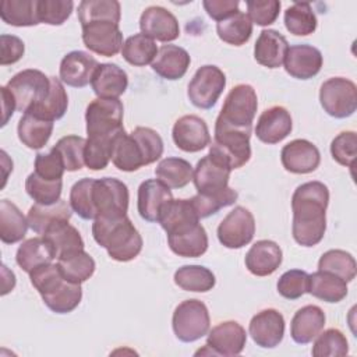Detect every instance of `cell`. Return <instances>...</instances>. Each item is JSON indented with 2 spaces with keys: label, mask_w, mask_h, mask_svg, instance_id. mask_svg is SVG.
<instances>
[{
  "label": "cell",
  "mask_w": 357,
  "mask_h": 357,
  "mask_svg": "<svg viewBox=\"0 0 357 357\" xmlns=\"http://www.w3.org/2000/svg\"><path fill=\"white\" fill-rule=\"evenodd\" d=\"M328 204L329 190L321 181H307L294 190L291 197V234L297 244L314 247L324 238Z\"/></svg>",
  "instance_id": "1"
},
{
  "label": "cell",
  "mask_w": 357,
  "mask_h": 357,
  "mask_svg": "<svg viewBox=\"0 0 357 357\" xmlns=\"http://www.w3.org/2000/svg\"><path fill=\"white\" fill-rule=\"evenodd\" d=\"M92 236L100 247L106 248L109 257L119 262L134 259L142 250V237L127 215L119 218H95Z\"/></svg>",
  "instance_id": "2"
},
{
  "label": "cell",
  "mask_w": 357,
  "mask_h": 357,
  "mask_svg": "<svg viewBox=\"0 0 357 357\" xmlns=\"http://www.w3.org/2000/svg\"><path fill=\"white\" fill-rule=\"evenodd\" d=\"M123 113V103L117 98H96L92 100L85 112L88 137H116L124 130Z\"/></svg>",
  "instance_id": "3"
},
{
  "label": "cell",
  "mask_w": 357,
  "mask_h": 357,
  "mask_svg": "<svg viewBox=\"0 0 357 357\" xmlns=\"http://www.w3.org/2000/svg\"><path fill=\"white\" fill-rule=\"evenodd\" d=\"M257 107L255 89L248 84H238L227 93L216 120L233 128L251 131Z\"/></svg>",
  "instance_id": "4"
},
{
  "label": "cell",
  "mask_w": 357,
  "mask_h": 357,
  "mask_svg": "<svg viewBox=\"0 0 357 357\" xmlns=\"http://www.w3.org/2000/svg\"><path fill=\"white\" fill-rule=\"evenodd\" d=\"M209 325V312L201 300H184L174 308L172 318L173 332L184 343L195 342L208 335Z\"/></svg>",
  "instance_id": "5"
},
{
  "label": "cell",
  "mask_w": 357,
  "mask_h": 357,
  "mask_svg": "<svg viewBox=\"0 0 357 357\" xmlns=\"http://www.w3.org/2000/svg\"><path fill=\"white\" fill-rule=\"evenodd\" d=\"M6 86L15 100L17 110L26 113L49 95L50 77L39 70L28 68L17 73Z\"/></svg>",
  "instance_id": "6"
},
{
  "label": "cell",
  "mask_w": 357,
  "mask_h": 357,
  "mask_svg": "<svg viewBox=\"0 0 357 357\" xmlns=\"http://www.w3.org/2000/svg\"><path fill=\"white\" fill-rule=\"evenodd\" d=\"M250 137V130L233 128L216 120L215 138L209 149L223 156L230 165L231 170L238 169L244 166L251 158Z\"/></svg>",
  "instance_id": "7"
},
{
  "label": "cell",
  "mask_w": 357,
  "mask_h": 357,
  "mask_svg": "<svg viewBox=\"0 0 357 357\" xmlns=\"http://www.w3.org/2000/svg\"><path fill=\"white\" fill-rule=\"evenodd\" d=\"M322 109L335 119H346L357 109V86L343 77L326 79L319 89Z\"/></svg>",
  "instance_id": "8"
},
{
  "label": "cell",
  "mask_w": 357,
  "mask_h": 357,
  "mask_svg": "<svg viewBox=\"0 0 357 357\" xmlns=\"http://www.w3.org/2000/svg\"><path fill=\"white\" fill-rule=\"evenodd\" d=\"M128 188L113 177H102L92 184V204L98 216L119 218L126 216L128 211Z\"/></svg>",
  "instance_id": "9"
},
{
  "label": "cell",
  "mask_w": 357,
  "mask_h": 357,
  "mask_svg": "<svg viewBox=\"0 0 357 357\" xmlns=\"http://www.w3.org/2000/svg\"><path fill=\"white\" fill-rule=\"evenodd\" d=\"M226 86L225 73L213 66L199 67L188 84V99L198 109H211L216 105Z\"/></svg>",
  "instance_id": "10"
},
{
  "label": "cell",
  "mask_w": 357,
  "mask_h": 357,
  "mask_svg": "<svg viewBox=\"0 0 357 357\" xmlns=\"http://www.w3.org/2000/svg\"><path fill=\"white\" fill-rule=\"evenodd\" d=\"M230 173L231 167L227 160L209 149V153L198 160L192 181L198 194H218L229 187Z\"/></svg>",
  "instance_id": "11"
},
{
  "label": "cell",
  "mask_w": 357,
  "mask_h": 357,
  "mask_svg": "<svg viewBox=\"0 0 357 357\" xmlns=\"http://www.w3.org/2000/svg\"><path fill=\"white\" fill-rule=\"evenodd\" d=\"M255 234V219L244 206H236L218 226V238L226 248H241Z\"/></svg>",
  "instance_id": "12"
},
{
  "label": "cell",
  "mask_w": 357,
  "mask_h": 357,
  "mask_svg": "<svg viewBox=\"0 0 357 357\" xmlns=\"http://www.w3.org/2000/svg\"><path fill=\"white\" fill-rule=\"evenodd\" d=\"M166 233L170 250L178 257L197 258L208 250V234L199 220L185 222Z\"/></svg>",
  "instance_id": "13"
},
{
  "label": "cell",
  "mask_w": 357,
  "mask_h": 357,
  "mask_svg": "<svg viewBox=\"0 0 357 357\" xmlns=\"http://www.w3.org/2000/svg\"><path fill=\"white\" fill-rule=\"evenodd\" d=\"M82 42L93 53L112 57L123 47V33L119 24L95 21L82 26Z\"/></svg>",
  "instance_id": "14"
},
{
  "label": "cell",
  "mask_w": 357,
  "mask_h": 357,
  "mask_svg": "<svg viewBox=\"0 0 357 357\" xmlns=\"http://www.w3.org/2000/svg\"><path fill=\"white\" fill-rule=\"evenodd\" d=\"M176 146L184 152H199L211 144V134L205 120L195 114L180 117L172 130Z\"/></svg>",
  "instance_id": "15"
},
{
  "label": "cell",
  "mask_w": 357,
  "mask_h": 357,
  "mask_svg": "<svg viewBox=\"0 0 357 357\" xmlns=\"http://www.w3.org/2000/svg\"><path fill=\"white\" fill-rule=\"evenodd\" d=\"M248 332L262 349L276 347L284 336V318L275 308H266L257 312L248 325Z\"/></svg>",
  "instance_id": "16"
},
{
  "label": "cell",
  "mask_w": 357,
  "mask_h": 357,
  "mask_svg": "<svg viewBox=\"0 0 357 357\" xmlns=\"http://www.w3.org/2000/svg\"><path fill=\"white\" fill-rule=\"evenodd\" d=\"M247 343L245 329L236 321H225L213 326L206 337V347L211 354L237 356Z\"/></svg>",
  "instance_id": "17"
},
{
  "label": "cell",
  "mask_w": 357,
  "mask_h": 357,
  "mask_svg": "<svg viewBox=\"0 0 357 357\" xmlns=\"http://www.w3.org/2000/svg\"><path fill=\"white\" fill-rule=\"evenodd\" d=\"M139 29L141 33L159 42H172L180 35L177 18L160 6H151L142 11Z\"/></svg>",
  "instance_id": "18"
},
{
  "label": "cell",
  "mask_w": 357,
  "mask_h": 357,
  "mask_svg": "<svg viewBox=\"0 0 357 357\" xmlns=\"http://www.w3.org/2000/svg\"><path fill=\"white\" fill-rule=\"evenodd\" d=\"M137 208L146 222H159L163 208L173 199L172 190L158 178H149L139 184Z\"/></svg>",
  "instance_id": "19"
},
{
  "label": "cell",
  "mask_w": 357,
  "mask_h": 357,
  "mask_svg": "<svg viewBox=\"0 0 357 357\" xmlns=\"http://www.w3.org/2000/svg\"><path fill=\"white\" fill-rule=\"evenodd\" d=\"M280 162L290 173L307 174L319 166L321 153L312 142L307 139H293L282 148Z\"/></svg>",
  "instance_id": "20"
},
{
  "label": "cell",
  "mask_w": 357,
  "mask_h": 357,
  "mask_svg": "<svg viewBox=\"0 0 357 357\" xmlns=\"http://www.w3.org/2000/svg\"><path fill=\"white\" fill-rule=\"evenodd\" d=\"M322 53L307 43L293 45L284 56V70L297 79H310L315 77L322 67Z\"/></svg>",
  "instance_id": "21"
},
{
  "label": "cell",
  "mask_w": 357,
  "mask_h": 357,
  "mask_svg": "<svg viewBox=\"0 0 357 357\" xmlns=\"http://www.w3.org/2000/svg\"><path fill=\"white\" fill-rule=\"evenodd\" d=\"M99 63L89 53L73 50L67 53L60 63V81L74 88H84L91 81Z\"/></svg>",
  "instance_id": "22"
},
{
  "label": "cell",
  "mask_w": 357,
  "mask_h": 357,
  "mask_svg": "<svg viewBox=\"0 0 357 357\" xmlns=\"http://www.w3.org/2000/svg\"><path fill=\"white\" fill-rule=\"evenodd\" d=\"M293 128V121L289 110L283 106H272L265 109L258 117L255 135L264 144H278L283 141Z\"/></svg>",
  "instance_id": "23"
},
{
  "label": "cell",
  "mask_w": 357,
  "mask_h": 357,
  "mask_svg": "<svg viewBox=\"0 0 357 357\" xmlns=\"http://www.w3.org/2000/svg\"><path fill=\"white\" fill-rule=\"evenodd\" d=\"M280 247L272 240H259L245 254V268L255 276L272 275L282 264Z\"/></svg>",
  "instance_id": "24"
},
{
  "label": "cell",
  "mask_w": 357,
  "mask_h": 357,
  "mask_svg": "<svg viewBox=\"0 0 357 357\" xmlns=\"http://www.w3.org/2000/svg\"><path fill=\"white\" fill-rule=\"evenodd\" d=\"M191 57L188 52L176 45H163L158 49L151 67L162 78L174 81L184 77L190 67Z\"/></svg>",
  "instance_id": "25"
},
{
  "label": "cell",
  "mask_w": 357,
  "mask_h": 357,
  "mask_svg": "<svg viewBox=\"0 0 357 357\" xmlns=\"http://www.w3.org/2000/svg\"><path fill=\"white\" fill-rule=\"evenodd\" d=\"M325 312L318 305H304L294 314L290 322V336L298 344L312 342L324 329Z\"/></svg>",
  "instance_id": "26"
},
{
  "label": "cell",
  "mask_w": 357,
  "mask_h": 357,
  "mask_svg": "<svg viewBox=\"0 0 357 357\" xmlns=\"http://www.w3.org/2000/svg\"><path fill=\"white\" fill-rule=\"evenodd\" d=\"M287 49L289 43L280 32L275 29H264L255 42L254 59L264 67L278 68L283 64Z\"/></svg>",
  "instance_id": "27"
},
{
  "label": "cell",
  "mask_w": 357,
  "mask_h": 357,
  "mask_svg": "<svg viewBox=\"0 0 357 357\" xmlns=\"http://www.w3.org/2000/svg\"><path fill=\"white\" fill-rule=\"evenodd\" d=\"M91 86L98 98H117L128 86L127 73L113 63H100L92 77Z\"/></svg>",
  "instance_id": "28"
},
{
  "label": "cell",
  "mask_w": 357,
  "mask_h": 357,
  "mask_svg": "<svg viewBox=\"0 0 357 357\" xmlns=\"http://www.w3.org/2000/svg\"><path fill=\"white\" fill-rule=\"evenodd\" d=\"M112 162L121 172H135L146 166L141 146L126 130H121L113 139Z\"/></svg>",
  "instance_id": "29"
},
{
  "label": "cell",
  "mask_w": 357,
  "mask_h": 357,
  "mask_svg": "<svg viewBox=\"0 0 357 357\" xmlns=\"http://www.w3.org/2000/svg\"><path fill=\"white\" fill-rule=\"evenodd\" d=\"M43 238L52 245L56 259L70 252L84 250V240L79 231L68 223V220H57L50 225L42 234Z\"/></svg>",
  "instance_id": "30"
},
{
  "label": "cell",
  "mask_w": 357,
  "mask_h": 357,
  "mask_svg": "<svg viewBox=\"0 0 357 357\" xmlns=\"http://www.w3.org/2000/svg\"><path fill=\"white\" fill-rule=\"evenodd\" d=\"M53 259H56L54 251L47 240L42 236L32 237L21 243L15 254V261L18 266L28 275L38 266L50 264Z\"/></svg>",
  "instance_id": "31"
},
{
  "label": "cell",
  "mask_w": 357,
  "mask_h": 357,
  "mask_svg": "<svg viewBox=\"0 0 357 357\" xmlns=\"http://www.w3.org/2000/svg\"><path fill=\"white\" fill-rule=\"evenodd\" d=\"M307 293L326 303H339L347 296V282L331 272L317 271L308 275Z\"/></svg>",
  "instance_id": "32"
},
{
  "label": "cell",
  "mask_w": 357,
  "mask_h": 357,
  "mask_svg": "<svg viewBox=\"0 0 357 357\" xmlns=\"http://www.w3.org/2000/svg\"><path fill=\"white\" fill-rule=\"evenodd\" d=\"M28 219L15 204L8 199L0 201V240L4 244L21 241L28 230Z\"/></svg>",
  "instance_id": "33"
},
{
  "label": "cell",
  "mask_w": 357,
  "mask_h": 357,
  "mask_svg": "<svg viewBox=\"0 0 357 357\" xmlns=\"http://www.w3.org/2000/svg\"><path fill=\"white\" fill-rule=\"evenodd\" d=\"M71 215H73V209L70 204H67L64 199H60L52 205H40V204L32 205L28 211L26 219L32 231L42 236L50 225L63 219L70 220Z\"/></svg>",
  "instance_id": "34"
},
{
  "label": "cell",
  "mask_w": 357,
  "mask_h": 357,
  "mask_svg": "<svg viewBox=\"0 0 357 357\" xmlns=\"http://www.w3.org/2000/svg\"><path fill=\"white\" fill-rule=\"evenodd\" d=\"M53 131V121L43 120L36 117L31 113H24L20 119L17 126V132L20 141L31 148V149H40L43 148Z\"/></svg>",
  "instance_id": "35"
},
{
  "label": "cell",
  "mask_w": 357,
  "mask_h": 357,
  "mask_svg": "<svg viewBox=\"0 0 357 357\" xmlns=\"http://www.w3.org/2000/svg\"><path fill=\"white\" fill-rule=\"evenodd\" d=\"M67 106H68V96L63 86V82L60 81V78L50 77L49 95L39 105H36L26 113H31L47 121H54L61 119L66 114Z\"/></svg>",
  "instance_id": "36"
},
{
  "label": "cell",
  "mask_w": 357,
  "mask_h": 357,
  "mask_svg": "<svg viewBox=\"0 0 357 357\" xmlns=\"http://www.w3.org/2000/svg\"><path fill=\"white\" fill-rule=\"evenodd\" d=\"M57 265L66 280L78 284L88 280L96 268L93 258L85 250H78L57 258Z\"/></svg>",
  "instance_id": "37"
},
{
  "label": "cell",
  "mask_w": 357,
  "mask_h": 357,
  "mask_svg": "<svg viewBox=\"0 0 357 357\" xmlns=\"http://www.w3.org/2000/svg\"><path fill=\"white\" fill-rule=\"evenodd\" d=\"M1 20L13 26H33L38 18V0H3L0 4Z\"/></svg>",
  "instance_id": "38"
},
{
  "label": "cell",
  "mask_w": 357,
  "mask_h": 357,
  "mask_svg": "<svg viewBox=\"0 0 357 357\" xmlns=\"http://www.w3.org/2000/svg\"><path fill=\"white\" fill-rule=\"evenodd\" d=\"M174 283L185 291L205 293L213 289L216 279L212 271L202 265H184L174 272Z\"/></svg>",
  "instance_id": "39"
},
{
  "label": "cell",
  "mask_w": 357,
  "mask_h": 357,
  "mask_svg": "<svg viewBox=\"0 0 357 357\" xmlns=\"http://www.w3.org/2000/svg\"><path fill=\"white\" fill-rule=\"evenodd\" d=\"M158 180L169 188H183L192 180V166L181 158H165L155 169Z\"/></svg>",
  "instance_id": "40"
},
{
  "label": "cell",
  "mask_w": 357,
  "mask_h": 357,
  "mask_svg": "<svg viewBox=\"0 0 357 357\" xmlns=\"http://www.w3.org/2000/svg\"><path fill=\"white\" fill-rule=\"evenodd\" d=\"M123 59L135 67L152 64L158 54V46L153 39L144 33H135L126 39L121 47Z\"/></svg>",
  "instance_id": "41"
},
{
  "label": "cell",
  "mask_w": 357,
  "mask_h": 357,
  "mask_svg": "<svg viewBox=\"0 0 357 357\" xmlns=\"http://www.w3.org/2000/svg\"><path fill=\"white\" fill-rule=\"evenodd\" d=\"M216 32L223 42L233 46H241L251 38L252 22L245 13L238 10L236 14L219 21L216 24Z\"/></svg>",
  "instance_id": "42"
},
{
  "label": "cell",
  "mask_w": 357,
  "mask_h": 357,
  "mask_svg": "<svg viewBox=\"0 0 357 357\" xmlns=\"http://www.w3.org/2000/svg\"><path fill=\"white\" fill-rule=\"evenodd\" d=\"M78 20L81 26L95 21L120 22V3L116 0H82L78 4Z\"/></svg>",
  "instance_id": "43"
},
{
  "label": "cell",
  "mask_w": 357,
  "mask_h": 357,
  "mask_svg": "<svg viewBox=\"0 0 357 357\" xmlns=\"http://www.w3.org/2000/svg\"><path fill=\"white\" fill-rule=\"evenodd\" d=\"M317 17L310 3H294L284 11V26L296 36H305L317 29Z\"/></svg>",
  "instance_id": "44"
},
{
  "label": "cell",
  "mask_w": 357,
  "mask_h": 357,
  "mask_svg": "<svg viewBox=\"0 0 357 357\" xmlns=\"http://www.w3.org/2000/svg\"><path fill=\"white\" fill-rule=\"evenodd\" d=\"M82 298V289L78 283L64 280V283L54 291L42 296L46 307L56 314H68L78 307Z\"/></svg>",
  "instance_id": "45"
},
{
  "label": "cell",
  "mask_w": 357,
  "mask_h": 357,
  "mask_svg": "<svg viewBox=\"0 0 357 357\" xmlns=\"http://www.w3.org/2000/svg\"><path fill=\"white\" fill-rule=\"evenodd\" d=\"M318 271L331 272L344 282H351L356 278L357 265L350 252L343 250H329L324 252L318 261Z\"/></svg>",
  "instance_id": "46"
},
{
  "label": "cell",
  "mask_w": 357,
  "mask_h": 357,
  "mask_svg": "<svg viewBox=\"0 0 357 357\" xmlns=\"http://www.w3.org/2000/svg\"><path fill=\"white\" fill-rule=\"evenodd\" d=\"M63 180H46L32 172L25 180V190L28 195L40 205H52L61 198Z\"/></svg>",
  "instance_id": "47"
},
{
  "label": "cell",
  "mask_w": 357,
  "mask_h": 357,
  "mask_svg": "<svg viewBox=\"0 0 357 357\" xmlns=\"http://www.w3.org/2000/svg\"><path fill=\"white\" fill-rule=\"evenodd\" d=\"M311 353L314 357H342L349 353V343L342 331L331 328L315 337Z\"/></svg>",
  "instance_id": "48"
},
{
  "label": "cell",
  "mask_w": 357,
  "mask_h": 357,
  "mask_svg": "<svg viewBox=\"0 0 357 357\" xmlns=\"http://www.w3.org/2000/svg\"><path fill=\"white\" fill-rule=\"evenodd\" d=\"M237 191L227 187L225 191L218 194H197L195 197L191 198V202L199 219H204L216 213L219 209L225 206L233 205L237 201Z\"/></svg>",
  "instance_id": "49"
},
{
  "label": "cell",
  "mask_w": 357,
  "mask_h": 357,
  "mask_svg": "<svg viewBox=\"0 0 357 357\" xmlns=\"http://www.w3.org/2000/svg\"><path fill=\"white\" fill-rule=\"evenodd\" d=\"M85 142L86 139L79 135H66L60 138L53 146L61 156V160L67 172H77L85 165L84 162Z\"/></svg>",
  "instance_id": "50"
},
{
  "label": "cell",
  "mask_w": 357,
  "mask_h": 357,
  "mask_svg": "<svg viewBox=\"0 0 357 357\" xmlns=\"http://www.w3.org/2000/svg\"><path fill=\"white\" fill-rule=\"evenodd\" d=\"M92 184L93 178L78 180L70 191V206L79 218L85 220H93L96 218V211L92 204Z\"/></svg>",
  "instance_id": "51"
},
{
  "label": "cell",
  "mask_w": 357,
  "mask_h": 357,
  "mask_svg": "<svg viewBox=\"0 0 357 357\" xmlns=\"http://www.w3.org/2000/svg\"><path fill=\"white\" fill-rule=\"evenodd\" d=\"M113 138L102 137H88L84 151L85 166L91 170H102L112 160Z\"/></svg>",
  "instance_id": "52"
},
{
  "label": "cell",
  "mask_w": 357,
  "mask_h": 357,
  "mask_svg": "<svg viewBox=\"0 0 357 357\" xmlns=\"http://www.w3.org/2000/svg\"><path fill=\"white\" fill-rule=\"evenodd\" d=\"M29 279H31L32 286L39 291L40 296H46V294L54 291L66 280L60 272L59 265L53 264V262L45 264V265L33 269L29 273Z\"/></svg>",
  "instance_id": "53"
},
{
  "label": "cell",
  "mask_w": 357,
  "mask_h": 357,
  "mask_svg": "<svg viewBox=\"0 0 357 357\" xmlns=\"http://www.w3.org/2000/svg\"><path fill=\"white\" fill-rule=\"evenodd\" d=\"M74 3L71 0H38L39 22L61 25L71 15Z\"/></svg>",
  "instance_id": "54"
},
{
  "label": "cell",
  "mask_w": 357,
  "mask_h": 357,
  "mask_svg": "<svg viewBox=\"0 0 357 357\" xmlns=\"http://www.w3.org/2000/svg\"><path fill=\"white\" fill-rule=\"evenodd\" d=\"M278 291L287 300H297L307 293L308 273L301 269L286 271L278 280Z\"/></svg>",
  "instance_id": "55"
},
{
  "label": "cell",
  "mask_w": 357,
  "mask_h": 357,
  "mask_svg": "<svg viewBox=\"0 0 357 357\" xmlns=\"http://www.w3.org/2000/svg\"><path fill=\"white\" fill-rule=\"evenodd\" d=\"M332 158L342 166L351 167L357 156V135L354 131H343L331 142Z\"/></svg>",
  "instance_id": "56"
},
{
  "label": "cell",
  "mask_w": 357,
  "mask_h": 357,
  "mask_svg": "<svg viewBox=\"0 0 357 357\" xmlns=\"http://www.w3.org/2000/svg\"><path fill=\"white\" fill-rule=\"evenodd\" d=\"M131 135L135 138L138 145L142 149L145 163L151 165L156 162L163 153V141L162 137L149 127H137Z\"/></svg>",
  "instance_id": "57"
},
{
  "label": "cell",
  "mask_w": 357,
  "mask_h": 357,
  "mask_svg": "<svg viewBox=\"0 0 357 357\" xmlns=\"http://www.w3.org/2000/svg\"><path fill=\"white\" fill-rule=\"evenodd\" d=\"M245 6L248 18L259 26L273 24L280 11V1L278 0H248Z\"/></svg>",
  "instance_id": "58"
},
{
  "label": "cell",
  "mask_w": 357,
  "mask_h": 357,
  "mask_svg": "<svg viewBox=\"0 0 357 357\" xmlns=\"http://www.w3.org/2000/svg\"><path fill=\"white\" fill-rule=\"evenodd\" d=\"M66 167L59 152L52 148L49 152H39L35 158V173L46 180H61Z\"/></svg>",
  "instance_id": "59"
},
{
  "label": "cell",
  "mask_w": 357,
  "mask_h": 357,
  "mask_svg": "<svg viewBox=\"0 0 357 357\" xmlns=\"http://www.w3.org/2000/svg\"><path fill=\"white\" fill-rule=\"evenodd\" d=\"M0 49H1V56H0L1 66L17 63L24 56V52H25L22 39H20L15 35H7V33H3L0 36Z\"/></svg>",
  "instance_id": "60"
},
{
  "label": "cell",
  "mask_w": 357,
  "mask_h": 357,
  "mask_svg": "<svg viewBox=\"0 0 357 357\" xmlns=\"http://www.w3.org/2000/svg\"><path fill=\"white\" fill-rule=\"evenodd\" d=\"M237 0H204L202 6L206 14L215 21H223L227 17L236 14L238 11Z\"/></svg>",
  "instance_id": "61"
},
{
  "label": "cell",
  "mask_w": 357,
  "mask_h": 357,
  "mask_svg": "<svg viewBox=\"0 0 357 357\" xmlns=\"http://www.w3.org/2000/svg\"><path fill=\"white\" fill-rule=\"evenodd\" d=\"M0 92H1V107H3V120H1V126H6L8 119L13 116L14 110H17V105H15V100L11 95V92L8 91L7 86H1L0 88Z\"/></svg>",
  "instance_id": "62"
}]
</instances>
